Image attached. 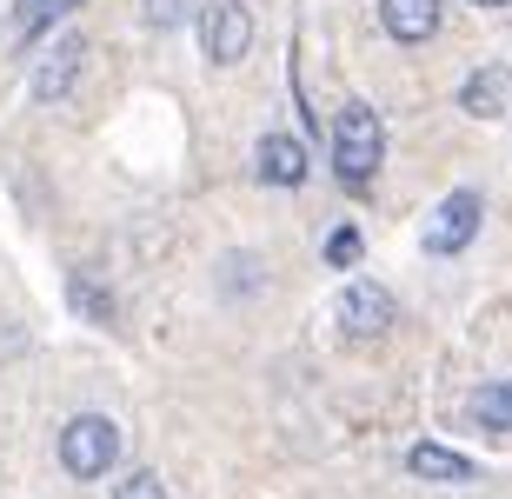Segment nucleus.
Segmentation results:
<instances>
[{"label":"nucleus","instance_id":"f03ea898","mask_svg":"<svg viewBox=\"0 0 512 499\" xmlns=\"http://www.w3.org/2000/svg\"><path fill=\"white\" fill-rule=\"evenodd\" d=\"M60 466H67L74 480L114 473L120 466V426L107 420V413H74V420L60 426Z\"/></svg>","mask_w":512,"mask_h":499},{"label":"nucleus","instance_id":"f8f14e48","mask_svg":"<svg viewBox=\"0 0 512 499\" xmlns=\"http://www.w3.org/2000/svg\"><path fill=\"white\" fill-rule=\"evenodd\" d=\"M67 293H74V307L87 313V320H100V327L114 320V293H107V287H94L87 273H74V280H67Z\"/></svg>","mask_w":512,"mask_h":499},{"label":"nucleus","instance_id":"6e6552de","mask_svg":"<svg viewBox=\"0 0 512 499\" xmlns=\"http://www.w3.org/2000/svg\"><path fill=\"white\" fill-rule=\"evenodd\" d=\"M512 100V74L506 67H479V74H466V87H459V107L473 120H499Z\"/></svg>","mask_w":512,"mask_h":499},{"label":"nucleus","instance_id":"9b49d317","mask_svg":"<svg viewBox=\"0 0 512 499\" xmlns=\"http://www.w3.org/2000/svg\"><path fill=\"white\" fill-rule=\"evenodd\" d=\"M466 420H473V426H486V433H512V380L479 386L473 400H466Z\"/></svg>","mask_w":512,"mask_h":499},{"label":"nucleus","instance_id":"20e7f679","mask_svg":"<svg viewBox=\"0 0 512 499\" xmlns=\"http://www.w3.org/2000/svg\"><path fill=\"white\" fill-rule=\"evenodd\" d=\"M479 220H486V200H479L473 187H453L433 207V220H426V253H439V260L466 253V247H473V233H479Z\"/></svg>","mask_w":512,"mask_h":499},{"label":"nucleus","instance_id":"0eeeda50","mask_svg":"<svg viewBox=\"0 0 512 499\" xmlns=\"http://www.w3.org/2000/svg\"><path fill=\"white\" fill-rule=\"evenodd\" d=\"M439 20H446V7L439 0H380V27L399 40V47H419V40L439 34Z\"/></svg>","mask_w":512,"mask_h":499},{"label":"nucleus","instance_id":"ddd939ff","mask_svg":"<svg viewBox=\"0 0 512 499\" xmlns=\"http://www.w3.org/2000/svg\"><path fill=\"white\" fill-rule=\"evenodd\" d=\"M114 499H167V480H160V473H147V466H133L127 480L114 486Z\"/></svg>","mask_w":512,"mask_h":499},{"label":"nucleus","instance_id":"4468645a","mask_svg":"<svg viewBox=\"0 0 512 499\" xmlns=\"http://www.w3.org/2000/svg\"><path fill=\"white\" fill-rule=\"evenodd\" d=\"M193 14V0H140V20L147 27H180Z\"/></svg>","mask_w":512,"mask_h":499},{"label":"nucleus","instance_id":"2eb2a0df","mask_svg":"<svg viewBox=\"0 0 512 499\" xmlns=\"http://www.w3.org/2000/svg\"><path fill=\"white\" fill-rule=\"evenodd\" d=\"M353 260H360V233L333 227V233H326V267H353Z\"/></svg>","mask_w":512,"mask_h":499},{"label":"nucleus","instance_id":"39448f33","mask_svg":"<svg viewBox=\"0 0 512 499\" xmlns=\"http://www.w3.org/2000/svg\"><path fill=\"white\" fill-rule=\"evenodd\" d=\"M333 307H340V333L346 340H380V333L393 327V293H386L380 280H353Z\"/></svg>","mask_w":512,"mask_h":499},{"label":"nucleus","instance_id":"7ed1b4c3","mask_svg":"<svg viewBox=\"0 0 512 499\" xmlns=\"http://www.w3.org/2000/svg\"><path fill=\"white\" fill-rule=\"evenodd\" d=\"M247 47H253L247 0H207V7H200V54H207L213 67H240Z\"/></svg>","mask_w":512,"mask_h":499},{"label":"nucleus","instance_id":"423d86ee","mask_svg":"<svg viewBox=\"0 0 512 499\" xmlns=\"http://www.w3.org/2000/svg\"><path fill=\"white\" fill-rule=\"evenodd\" d=\"M80 60H87V40H80V34H60L54 47H47V60L34 67V100H67V94H74Z\"/></svg>","mask_w":512,"mask_h":499},{"label":"nucleus","instance_id":"f3484780","mask_svg":"<svg viewBox=\"0 0 512 499\" xmlns=\"http://www.w3.org/2000/svg\"><path fill=\"white\" fill-rule=\"evenodd\" d=\"M473 7H512V0H473Z\"/></svg>","mask_w":512,"mask_h":499},{"label":"nucleus","instance_id":"9d476101","mask_svg":"<svg viewBox=\"0 0 512 499\" xmlns=\"http://www.w3.org/2000/svg\"><path fill=\"white\" fill-rule=\"evenodd\" d=\"M406 466H413L419 480H446V486H466V480H479V466L466 460V453H453V446H413V453H406Z\"/></svg>","mask_w":512,"mask_h":499},{"label":"nucleus","instance_id":"1a4fd4ad","mask_svg":"<svg viewBox=\"0 0 512 499\" xmlns=\"http://www.w3.org/2000/svg\"><path fill=\"white\" fill-rule=\"evenodd\" d=\"M260 180L266 187H300L306 180V147L293 134H266L260 140Z\"/></svg>","mask_w":512,"mask_h":499},{"label":"nucleus","instance_id":"dca6fc26","mask_svg":"<svg viewBox=\"0 0 512 499\" xmlns=\"http://www.w3.org/2000/svg\"><path fill=\"white\" fill-rule=\"evenodd\" d=\"M67 7H74V0H20V27L34 34V27H47V20L67 14Z\"/></svg>","mask_w":512,"mask_h":499},{"label":"nucleus","instance_id":"f257e3e1","mask_svg":"<svg viewBox=\"0 0 512 499\" xmlns=\"http://www.w3.org/2000/svg\"><path fill=\"white\" fill-rule=\"evenodd\" d=\"M380 154H386V127L366 100H346L340 120H333V173H340L346 193H366L373 173H380Z\"/></svg>","mask_w":512,"mask_h":499}]
</instances>
